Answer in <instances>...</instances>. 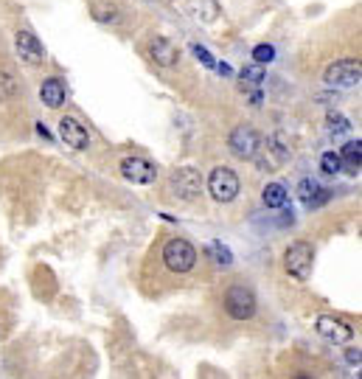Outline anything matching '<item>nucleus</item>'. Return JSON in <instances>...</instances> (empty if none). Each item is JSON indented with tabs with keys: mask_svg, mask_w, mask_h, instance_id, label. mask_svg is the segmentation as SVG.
Segmentation results:
<instances>
[{
	"mask_svg": "<svg viewBox=\"0 0 362 379\" xmlns=\"http://www.w3.org/2000/svg\"><path fill=\"white\" fill-rule=\"evenodd\" d=\"M312 264H315V250L309 242H292L284 253V270L295 278V281H306L312 275Z\"/></svg>",
	"mask_w": 362,
	"mask_h": 379,
	"instance_id": "nucleus-1",
	"label": "nucleus"
},
{
	"mask_svg": "<svg viewBox=\"0 0 362 379\" xmlns=\"http://www.w3.org/2000/svg\"><path fill=\"white\" fill-rule=\"evenodd\" d=\"M225 312L233 321H250L256 315V295H253V290L244 287V284H233L225 292Z\"/></svg>",
	"mask_w": 362,
	"mask_h": 379,
	"instance_id": "nucleus-2",
	"label": "nucleus"
},
{
	"mask_svg": "<svg viewBox=\"0 0 362 379\" xmlns=\"http://www.w3.org/2000/svg\"><path fill=\"white\" fill-rule=\"evenodd\" d=\"M163 264L172 273H191L196 264V250L188 239H172L163 247Z\"/></svg>",
	"mask_w": 362,
	"mask_h": 379,
	"instance_id": "nucleus-3",
	"label": "nucleus"
},
{
	"mask_svg": "<svg viewBox=\"0 0 362 379\" xmlns=\"http://www.w3.org/2000/svg\"><path fill=\"white\" fill-rule=\"evenodd\" d=\"M239 189H242L239 186V178L227 166H216L211 172V178H208V191H211V197L216 202H233L239 197Z\"/></svg>",
	"mask_w": 362,
	"mask_h": 379,
	"instance_id": "nucleus-4",
	"label": "nucleus"
},
{
	"mask_svg": "<svg viewBox=\"0 0 362 379\" xmlns=\"http://www.w3.org/2000/svg\"><path fill=\"white\" fill-rule=\"evenodd\" d=\"M323 79H326V85H332V87H354V85H360V79H362L360 59H340V62H332V65L323 70Z\"/></svg>",
	"mask_w": 362,
	"mask_h": 379,
	"instance_id": "nucleus-5",
	"label": "nucleus"
},
{
	"mask_svg": "<svg viewBox=\"0 0 362 379\" xmlns=\"http://www.w3.org/2000/svg\"><path fill=\"white\" fill-rule=\"evenodd\" d=\"M227 144H230V152H233L236 158H242V161H253V158L258 155L261 135H258L250 124H242V127H236V130L230 132Z\"/></svg>",
	"mask_w": 362,
	"mask_h": 379,
	"instance_id": "nucleus-6",
	"label": "nucleus"
},
{
	"mask_svg": "<svg viewBox=\"0 0 362 379\" xmlns=\"http://www.w3.org/2000/svg\"><path fill=\"white\" fill-rule=\"evenodd\" d=\"M121 175H124V180H130L135 186H149L158 178V169L146 158H124L121 161Z\"/></svg>",
	"mask_w": 362,
	"mask_h": 379,
	"instance_id": "nucleus-7",
	"label": "nucleus"
},
{
	"mask_svg": "<svg viewBox=\"0 0 362 379\" xmlns=\"http://www.w3.org/2000/svg\"><path fill=\"white\" fill-rule=\"evenodd\" d=\"M315 332H318L323 340L335 343V346H343V343H349V340L354 337L351 326L343 323V321H337V318H332V315H320L318 323H315Z\"/></svg>",
	"mask_w": 362,
	"mask_h": 379,
	"instance_id": "nucleus-8",
	"label": "nucleus"
},
{
	"mask_svg": "<svg viewBox=\"0 0 362 379\" xmlns=\"http://www.w3.org/2000/svg\"><path fill=\"white\" fill-rule=\"evenodd\" d=\"M172 189L180 199H196L199 191H202V175L196 169H177L172 175Z\"/></svg>",
	"mask_w": 362,
	"mask_h": 379,
	"instance_id": "nucleus-9",
	"label": "nucleus"
},
{
	"mask_svg": "<svg viewBox=\"0 0 362 379\" xmlns=\"http://www.w3.org/2000/svg\"><path fill=\"white\" fill-rule=\"evenodd\" d=\"M59 138L70 147V149H76V152H82V149H87V144H90V135H87V130L76 121V118H62L59 121Z\"/></svg>",
	"mask_w": 362,
	"mask_h": 379,
	"instance_id": "nucleus-10",
	"label": "nucleus"
},
{
	"mask_svg": "<svg viewBox=\"0 0 362 379\" xmlns=\"http://www.w3.org/2000/svg\"><path fill=\"white\" fill-rule=\"evenodd\" d=\"M14 45H17V54H20L25 62H31V65H37V62L45 59V48H42V42H39L31 31H17Z\"/></svg>",
	"mask_w": 362,
	"mask_h": 379,
	"instance_id": "nucleus-11",
	"label": "nucleus"
},
{
	"mask_svg": "<svg viewBox=\"0 0 362 379\" xmlns=\"http://www.w3.org/2000/svg\"><path fill=\"white\" fill-rule=\"evenodd\" d=\"M149 54H152V59L161 65V68H175L177 65V45L172 42V39H166V37H155L152 42H149Z\"/></svg>",
	"mask_w": 362,
	"mask_h": 379,
	"instance_id": "nucleus-12",
	"label": "nucleus"
},
{
	"mask_svg": "<svg viewBox=\"0 0 362 379\" xmlns=\"http://www.w3.org/2000/svg\"><path fill=\"white\" fill-rule=\"evenodd\" d=\"M298 197H301V202L304 205H309V208H320V205H326L329 202V191L323 189L318 180H312V178H306V180H301V186H298Z\"/></svg>",
	"mask_w": 362,
	"mask_h": 379,
	"instance_id": "nucleus-13",
	"label": "nucleus"
},
{
	"mask_svg": "<svg viewBox=\"0 0 362 379\" xmlns=\"http://www.w3.org/2000/svg\"><path fill=\"white\" fill-rule=\"evenodd\" d=\"M188 14L205 25H213L222 17V8L216 0H188Z\"/></svg>",
	"mask_w": 362,
	"mask_h": 379,
	"instance_id": "nucleus-14",
	"label": "nucleus"
},
{
	"mask_svg": "<svg viewBox=\"0 0 362 379\" xmlns=\"http://www.w3.org/2000/svg\"><path fill=\"white\" fill-rule=\"evenodd\" d=\"M39 99H42V104L45 107H51V110H56V107H62L65 104V85L59 82V79H45L42 85H39Z\"/></svg>",
	"mask_w": 362,
	"mask_h": 379,
	"instance_id": "nucleus-15",
	"label": "nucleus"
},
{
	"mask_svg": "<svg viewBox=\"0 0 362 379\" xmlns=\"http://www.w3.org/2000/svg\"><path fill=\"white\" fill-rule=\"evenodd\" d=\"M340 161L343 163H349V169L351 172H360V163H362V141H349L346 147H343V152H340Z\"/></svg>",
	"mask_w": 362,
	"mask_h": 379,
	"instance_id": "nucleus-16",
	"label": "nucleus"
},
{
	"mask_svg": "<svg viewBox=\"0 0 362 379\" xmlns=\"http://www.w3.org/2000/svg\"><path fill=\"white\" fill-rule=\"evenodd\" d=\"M261 199H264L267 208H284L287 205V189L281 183H270L261 194Z\"/></svg>",
	"mask_w": 362,
	"mask_h": 379,
	"instance_id": "nucleus-17",
	"label": "nucleus"
},
{
	"mask_svg": "<svg viewBox=\"0 0 362 379\" xmlns=\"http://www.w3.org/2000/svg\"><path fill=\"white\" fill-rule=\"evenodd\" d=\"M326 127H329V132H332V135H346V132L351 130L349 118H346V116H340V113H329V116H326Z\"/></svg>",
	"mask_w": 362,
	"mask_h": 379,
	"instance_id": "nucleus-18",
	"label": "nucleus"
},
{
	"mask_svg": "<svg viewBox=\"0 0 362 379\" xmlns=\"http://www.w3.org/2000/svg\"><path fill=\"white\" fill-rule=\"evenodd\" d=\"M208 256L219 264V267H230L233 264V256H230V250L225 247V244H219V242H213V244H208Z\"/></svg>",
	"mask_w": 362,
	"mask_h": 379,
	"instance_id": "nucleus-19",
	"label": "nucleus"
},
{
	"mask_svg": "<svg viewBox=\"0 0 362 379\" xmlns=\"http://www.w3.org/2000/svg\"><path fill=\"white\" fill-rule=\"evenodd\" d=\"M17 96V79L6 70H0V101H8Z\"/></svg>",
	"mask_w": 362,
	"mask_h": 379,
	"instance_id": "nucleus-20",
	"label": "nucleus"
},
{
	"mask_svg": "<svg viewBox=\"0 0 362 379\" xmlns=\"http://www.w3.org/2000/svg\"><path fill=\"white\" fill-rule=\"evenodd\" d=\"M253 59H256V65H270L275 59V48L270 42H261L253 48Z\"/></svg>",
	"mask_w": 362,
	"mask_h": 379,
	"instance_id": "nucleus-21",
	"label": "nucleus"
},
{
	"mask_svg": "<svg viewBox=\"0 0 362 379\" xmlns=\"http://www.w3.org/2000/svg\"><path fill=\"white\" fill-rule=\"evenodd\" d=\"M320 169H323L326 175H337V172L343 169V161H340V152H326V155L320 158Z\"/></svg>",
	"mask_w": 362,
	"mask_h": 379,
	"instance_id": "nucleus-22",
	"label": "nucleus"
},
{
	"mask_svg": "<svg viewBox=\"0 0 362 379\" xmlns=\"http://www.w3.org/2000/svg\"><path fill=\"white\" fill-rule=\"evenodd\" d=\"M191 51H194V56H196L205 68H216V59L211 56V51H208L205 45H199V42H196V45H191Z\"/></svg>",
	"mask_w": 362,
	"mask_h": 379,
	"instance_id": "nucleus-23",
	"label": "nucleus"
},
{
	"mask_svg": "<svg viewBox=\"0 0 362 379\" xmlns=\"http://www.w3.org/2000/svg\"><path fill=\"white\" fill-rule=\"evenodd\" d=\"M346 354H349V363H351V366H357V368H360V363H362L360 352H354V349H351V352H346Z\"/></svg>",
	"mask_w": 362,
	"mask_h": 379,
	"instance_id": "nucleus-24",
	"label": "nucleus"
},
{
	"mask_svg": "<svg viewBox=\"0 0 362 379\" xmlns=\"http://www.w3.org/2000/svg\"><path fill=\"white\" fill-rule=\"evenodd\" d=\"M216 70H219L222 76H233V70H230V65H227V62H219V65H216Z\"/></svg>",
	"mask_w": 362,
	"mask_h": 379,
	"instance_id": "nucleus-25",
	"label": "nucleus"
},
{
	"mask_svg": "<svg viewBox=\"0 0 362 379\" xmlns=\"http://www.w3.org/2000/svg\"><path fill=\"white\" fill-rule=\"evenodd\" d=\"M37 135H39V138H45V141H51V132H48V127H45V124H37Z\"/></svg>",
	"mask_w": 362,
	"mask_h": 379,
	"instance_id": "nucleus-26",
	"label": "nucleus"
},
{
	"mask_svg": "<svg viewBox=\"0 0 362 379\" xmlns=\"http://www.w3.org/2000/svg\"><path fill=\"white\" fill-rule=\"evenodd\" d=\"M292 379H315V377H312V374H295Z\"/></svg>",
	"mask_w": 362,
	"mask_h": 379,
	"instance_id": "nucleus-27",
	"label": "nucleus"
}]
</instances>
